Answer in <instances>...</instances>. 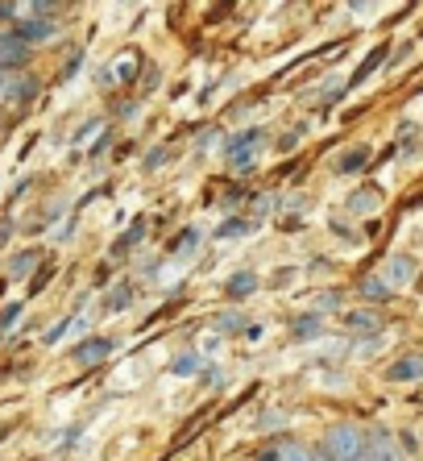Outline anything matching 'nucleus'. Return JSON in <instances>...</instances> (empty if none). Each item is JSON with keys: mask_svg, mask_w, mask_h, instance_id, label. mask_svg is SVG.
<instances>
[{"mask_svg": "<svg viewBox=\"0 0 423 461\" xmlns=\"http://www.w3.org/2000/svg\"><path fill=\"white\" fill-rule=\"evenodd\" d=\"M361 453H365V437H361L353 424H337V429L328 432V457L332 461H361Z\"/></svg>", "mask_w": 423, "mask_h": 461, "instance_id": "nucleus-1", "label": "nucleus"}, {"mask_svg": "<svg viewBox=\"0 0 423 461\" xmlns=\"http://www.w3.org/2000/svg\"><path fill=\"white\" fill-rule=\"evenodd\" d=\"M257 146H262V129H245L229 141V167L233 171H249L257 162Z\"/></svg>", "mask_w": 423, "mask_h": 461, "instance_id": "nucleus-2", "label": "nucleus"}, {"mask_svg": "<svg viewBox=\"0 0 423 461\" xmlns=\"http://www.w3.org/2000/svg\"><path fill=\"white\" fill-rule=\"evenodd\" d=\"M30 54H33V46L22 42L17 33H0V71H4V76H9L13 67H22Z\"/></svg>", "mask_w": 423, "mask_h": 461, "instance_id": "nucleus-3", "label": "nucleus"}, {"mask_svg": "<svg viewBox=\"0 0 423 461\" xmlns=\"http://www.w3.org/2000/svg\"><path fill=\"white\" fill-rule=\"evenodd\" d=\"M108 354H112V341H108V337H87V341H79L71 349V357L79 366H100Z\"/></svg>", "mask_w": 423, "mask_h": 461, "instance_id": "nucleus-4", "label": "nucleus"}, {"mask_svg": "<svg viewBox=\"0 0 423 461\" xmlns=\"http://www.w3.org/2000/svg\"><path fill=\"white\" fill-rule=\"evenodd\" d=\"M361 461H402V453L394 449V440L386 437V432H374V437L365 440V453H361Z\"/></svg>", "mask_w": 423, "mask_h": 461, "instance_id": "nucleus-5", "label": "nucleus"}, {"mask_svg": "<svg viewBox=\"0 0 423 461\" xmlns=\"http://www.w3.org/2000/svg\"><path fill=\"white\" fill-rule=\"evenodd\" d=\"M13 33H17L22 42H42V38H54V33H58V25L46 22V17H33V13H30V22H22Z\"/></svg>", "mask_w": 423, "mask_h": 461, "instance_id": "nucleus-6", "label": "nucleus"}, {"mask_svg": "<svg viewBox=\"0 0 423 461\" xmlns=\"http://www.w3.org/2000/svg\"><path fill=\"white\" fill-rule=\"evenodd\" d=\"M411 279H415V262L407 254H394L391 262H386V283H391V287H407Z\"/></svg>", "mask_w": 423, "mask_h": 461, "instance_id": "nucleus-7", "label": "nucleus"}, {"mask_svg": "<svg viewBox=\"0 0 423 461\" xmlns=\"http://www.w3.org/2000/svg\"><path fill=\"white\" fill-rule=\"evenodd\" d=\"M386 378H391V383H411V378H423V354H411V357H402V362H394L391 370H386Z\"/></svg>", "mask_w": 423, "mask_h": 461, "instance_id": "nucleus-8", "label": "nucleus"}, {"mask_svg": "<svg viewBox=\"0 0 423 461\" xmlns=\"http://www.w3.org/2000/svg\"><path fill=\"white\" fill-rule=\"evenodd\" d=\"M257 291V275L254 270H237L233 279L224 283V295H229V300H245V295H254Z\"/></svg>", "mask_w": 423, "mask_h": 461, "instance_id": "nucleus-9", "label": "nucleus"}, {"mask_svg": "<svg viewBox=\"0 0 423 461\" xmlns=\"http://www.w3.org/2000/svg\"><path fill=\"white\" fill-rule=\"evenodd\" d=\"M386 54H391V50H386V46H378V50H370V54H365V59H361V67H357V71H353L349 87L365 84V79H370V76H374V71H378V67H382V63H386Z\"/></svg>", "mask_w": 423, "mask_h": 461, "instance_id": "nucleus-10", "label": "nucleus"}, {"mask_svg": "<svg viewBox=\"0 0 423 461\" xmlns=\"http://www.w3.org/2000/svg\"><path fill=\"white\" fill-rule=\"evenodd\" d=\"M357 291L365 295V300H374V303H386L394 295V287L386 279H378V275H365V279L357 283Z\"/></svg>", "mask_w": 423, "mask_h": 461, "instance_id": "nucleus-11", "label": "nucleus"}, {"mask_svg": "<svg viewBox=\"0 0 423 461\" xmlns=\"http://www.w3.org/2000/svg\"><path fill=\"white\" fill-rule=\"evenodd\" d=\"M345 324H349V329H357V333H378L382 316H378V312H349V316H345Z\"/></svg>", "mask_w": 423, "mask_h": 461, "instance_id": "nucleus-12", "label": "nucleus"}, {"mask_svg": "<svg viewBox=\"0 0 423 461\" xmlns=\"http://www.w3.org/2000/svg\"><path fill=\"white\" fill-rule=\"evenodd\" d=\"M365 162H370V150H365V146H353V150L337 162V171H340V175H353V171H361Z\"/></svg>", "mask_w": 423, "mask_h": 461, "instance_id": "nucleus-13", "label": "nucleus"}, {"mask_svg": "<svg viewBox=\"0 0 423 461\" xmlns=\"http://www.w3.org/2000/svg\"><path fill=\"white\" fill-rule=\"evenodd\" d=\"M291 333H295L299 341H307V337H320V333H324V321H320V316H299V321L291 324Z\"/></svg>", "mask_w": 423, "mask_h": 461, "instance_id": "nucleus-14", "label": "nucleus"}, {"mask_svg": "<svg viewBox=\"0 0 423 461\" xmlns=\"http://www.w3.org/2000/svg\"><path fill=\"white\" fill-rule=\"evenodd\" d=\"M378 204H382V192H378V187H370V192H357L349 200L353 212H370V208H378Z\"/></svg>", "mask_w": 423, "mask_h": 461, "instance_id": "nucleus-15", "label": "nucleus"}, {"mask_svg": "<svg viewBox=\"0 0 423 461\" xmlns=\"http://www.w3.org/2000/svg\"><path fill=\"white\" fill-rule=\"evenodd\" d=\"M141 233H146V225H133L129 233H121V237H117V246H112V258H125V249H129V246H138Z\"/></svg>", "mask_w": 423, "mask_h": 461, "instance_id": "nucleus-16", "label": "nucleus"}, {"mask_svg": "<svg viewBox=\"0 0 423 461\" xmlns=\"http://www.w3.org/2000/svg\"><path fill=\"white\" fill-rule=\"evenodd\" d=\"M216 329H220V333H241L245 316L241 312H220V316H216Z\"/></svg>", "mask_w": 423, "mask_h": 461, "instance_id": "nucleus-17", "label": "nucleus"}, {"mask_svg": "<svg viewBox=\"0 0 423 461\" xmlns=\"http://www.w3.org/2000/svg\"><path fill=\"white\" fill-rule=\"evenodd\" d=\"M200 370V354H179L170 362V375H195Z\"/></svg>", "mask_w": 423, "mask_h": 461, "instance_id": "nucleus-18", "label": "nucleus"}, {"mask_svg": "<svg viewBox=\"0 0 423 461\" xmlns=\"http://www.w3.org/2000/svg\"><path fill=\"white\" fill-rule=\"evenodd\" d=\"M54 279V262H46L42 270H38V275H33L30 279V295H38V291H46V283Z\"/></svg>", "mask_w": 423, "mask_h": 461, "instance_id": "nucleus-19", "label": "nucleus"}, {"mask_svg": "<svg viewBox=\"0 0 423 461\" xmlns=\"http://www.w3.org/2000/svg\"><path fill=\"white\" fill-rule=\"evenodd\" d=\"M245 229H249V221H245V216H233V221H224L216 233H220V237H241Z\"/></svg>", "mask_w": 423, "mask_h": 461, "instance_id": "nucleus-20", "label": "nucleus"}, {"mask_svg": "<svg viewBox=\"0 0 423 461\" xmlns=\"http://www.w3.org/2000/svg\"><path fill=\"white\" fill-rule=\"evenodd\" d=\"M38 258H42V249H30V254H22L17 262H13V270H17V275H25L30 267H38Z\"/></svg>", "mask_w": 423, "mask_h": 461, "instance_id": "nucleus-21", "label": "nucleus"}, {"mask_svg": "<svg viewBox=\"0 0 423 461\" xmlns=\"http://www.w3.org/2000/svg\"><path fill=\"white\" fill-rule=\"evenodd\" d=\"M22 316V303H4V312H0V333L4 329H13V321Z\"/></svg>", "mask_w": 423, "mask_h": 461, "instance_id": "nucleus-22", "label": "nucleus"}, {"mask_svg": "<svg viewBox=\"0 0 423 461\" xmlns=\"http://www.w3.org/2000/svg\"><path fill=\"white\" fill-rule=\"evenodd\" d=\"M195 241H200V233H195V229H187V233L175 237V246H170V249H187V246H195Z\"/></svg>", "mask_w": 423, "mask_h": 461, "instance_id": "nucleus-23", "label": "nucleus"}, {"mask_svg": "<svg viewBox=\"0 0 423 461\" xmlns=\"http://www.w3.org/2000/svg\"><path fill=\"white\" fill-rule=\"evenodd\" d=\"M162 162H170V150H154V154L146 158V167H149V171H158Z\"/></svg>", "mask_w": 423, "mask_h": 461, "instance_id": "nucleus-24", "label": "nucleus"}, {"mask_svg": "<svg viewBox=\"0 0 423 461\" xmlns=\"http://www.w3.org/2000/svg\"><path fill=\"white\" fill-rule=\"evenodd\" d=\"M117 76H121V84H129V79L138 76V63H125V67H121V71H117Z\"/></svg>", "mask_w": 423, "mask_h": 461, "instance_id": "nucleus-25", "label": "nucleus"}, {"mask_svg": "<svg viewBox=\"0 0 423 461\" xmlns=\"http://www.w3.org/2000/svg\"><path fill=\"white\" fill-rule=\"evenodd\" d=\"M125 303H129V291H117V295H112V300H108V308L117 312V308H125Z\"/></svg>", "mask_w": 423, "mask_h": 461, "instance_id": "nucleus-26", "label": "nucleus"}, {"mask_svg": "<svg viewBox=\"0 0 423 461\" xmlns=\"http://www.w3.org/2000/svg\"><path fill=\"white\" fill-rule=\"evenodd\" d=\"M337 303H340L337 291H328V295H320V308H337Z\"/></svg>", "mask_w": 423, "mask_h": 461, "instance_id": "nucleus-27", "label": "nucleus"}, {"mask_svg": "<svg viewBox=\"0 0 423 461\" xmlns=\"http://www.w3.org/2000/svg\"><path fill=\"white\" fill-rule=\"evenodd\" d=\"M13 13H22V5H0V17H13Z\"/></svg>", "mask_w": 423, "mask_h": 461, "instance_id": "nucleus-28", "label": "nucleus"}, {"mask_svg": "<svg viewBox=\"0 0 423 461\" xmlns=\"http://www.w3.org/2000/svg\"><path fill=\"white\" fill-rule=\"evenodd\" d=\"M9 237H13V225H9V221H4V225H0V246H4Z\"/></svg>", "mask_w": 423, "mask_h": 461, "instance_id": "nucleus-29", "label": "nucleus"}, {"mask_svg": "<svg viewBox=\"0 0 423 461\" xmlns=\"http://www.w3.org/2000/svg\"><path fill=\"white\" fill-rule=\"evenodd\" d=\"M311 461H332V457H328V453H311Z\"/></svg>", "mask_w": 423, "mask_h": 461, "instance_id": "nucleus-30", "label": "nucleus"}]
</instances>
